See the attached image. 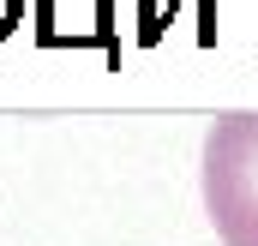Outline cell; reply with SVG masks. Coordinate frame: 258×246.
Segmentation results:
<instances>
[{
  "mask_svg": "<svg viewBox=\"0 0 258 246\" xmlns=\"http://www.w3.org/2000/svg\"><path fill=\"white\" fill-rule=\"evenodd\" d=\"M204 210L222 246H258V114H222L204 132Z\"/></svg>",
  "mask_w": 258,
  "mask_h": 246,
  "instance_id": "1",
  "label": "cell"
}]
</instances>
